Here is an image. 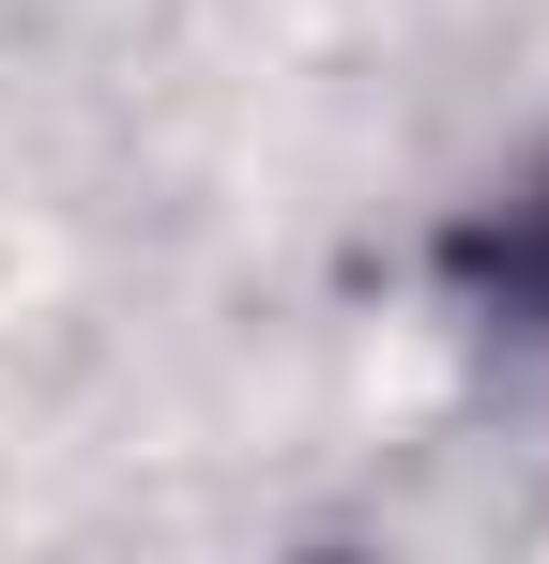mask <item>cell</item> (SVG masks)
Segmentation results:
<instances>
[{"instance_id":"obj_1","label":"cell","mask_w":549,"mask_h":564,"mask_svg":"<svg viewBox=\"0 0 549 564\" xmlns=\"http://www.w3.org/2000/svg\"><path fill=\"white\" fill-rule=\"evenodd\" d=\"M535 275H549V260H535Z\"/></svg>"}]
</instances>
